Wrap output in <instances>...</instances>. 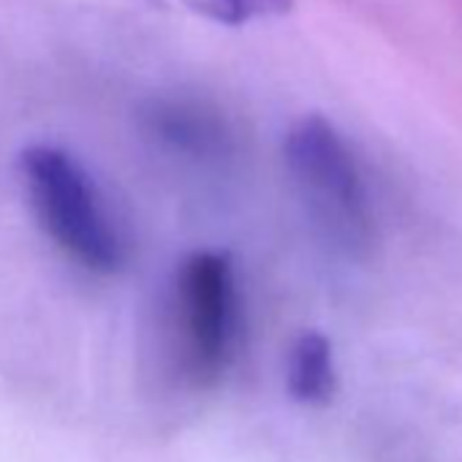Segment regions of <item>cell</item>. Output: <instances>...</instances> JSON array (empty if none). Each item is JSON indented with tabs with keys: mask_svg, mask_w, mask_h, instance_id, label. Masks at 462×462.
<instances>
[{
	"mask_svg": "<svg viewBox=\"0 0 462 462\" xmlns=\"http://www.w3.org/2000/svg\"><path fill=\"white\" fill-rule=\"evenodd\" d=\"M286 378L289 392L297 402L327 405L337 386L332 343L321 332H305L291 348Z\"/></svg>",
	"mask_w": 462,
	"mask_h": 462,
	"instance_id": "5b68a950",
	"label": "cell"
},
{
	"mask_svg": "<svg viewBox=\"0 0 462 462\" xmlns=\"http://www.w3.org/2000/svg\"><path fill=\"white\" fill-rule=\"evenodd\" d=\"M152 131L171 150L196 161H226L235 150V134L226 117L207 104L196 101H166L150 115Z\"/></svg>",
	"mask_w": 462,
	"mask_h": 462,
	"instance_id": "277c9868",
	"label": "cell"
},
{
	"mask_svg": "<svg viewBox=\"0 0 462 462\" xmlns=\"http://www.w3.org/2000/svg\"><path fill=\"white\" fill-rule=\"evenodd\" d=\"M283 155L324 240L346 256H365L375 240L370 196L337 128L319 115L302 117L291 125Z\"/></svg>",
	"mask_w": 462,
	"mask_h": 462,
	"instance_id": "7a4b0ae2",
	"label": "cell"
},
{
	"mask_svg": "<svg viewBox=\"0 0 462 462\" xmlns=\"http://www.w3.org/2000/svg\"><path fill=\"white\" fill-rule=\"evenodd\" d=\"M174 335L185 375L215 383L231 365L240 343V291L226 254L188 256L174 278Z\"/></svg>",
	"mask_w": 462,
	"mask_h": 462,
	"instance_id": "3957f363",
	"label": "cell"
},
{
	"mask_svg": "<svg viewBox=\"0 0 462 462\" xmlns=\"http://www.w3.org/2000/svg\"><path fill=\"white\" fill-rule=\"evenodd\" d=\"M177 4L204 20L228 28L286 17L294 9V0H177Z\"/></svg>",
	"mask_w": 462,
	"mask_h": 462,
	"instance_id": "8992f818",
	"label": "cell"
},
{
	"mask_svg": "<svg viewBox=\"0 0 462 462\" xmlns=\"http://www.w3.org/2000/svg\"><path fill=\"white\" fill-rule=\"evenodd\" d=\"M20 174L42 228L71 262L96 275L123 267L125 248L117 226L74 155L44 142L28 144L20 152Z\"/></svg>",
	"mask_w": 462,
	"mask_h": 462,
	"instance_id": "6da1fadb",
	"label": "cell"
}]
</instances>
